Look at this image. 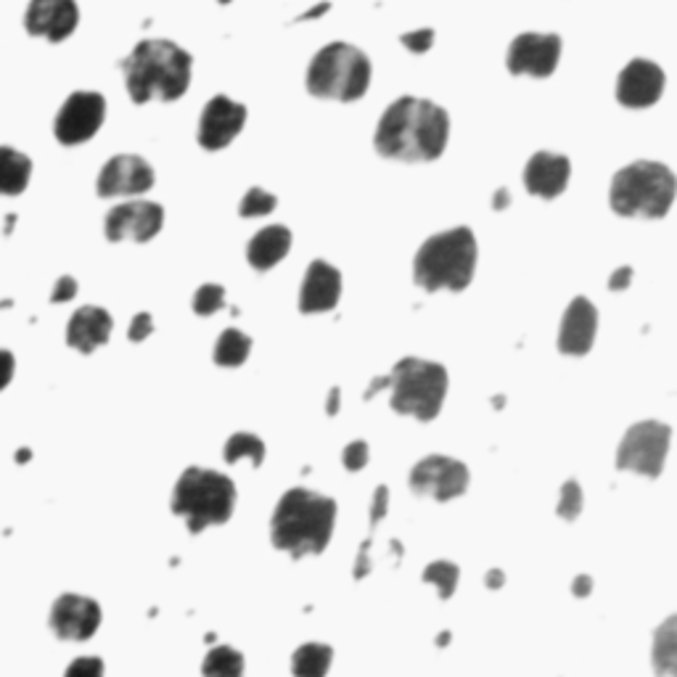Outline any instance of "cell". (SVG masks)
Returning a JSON list of instances; mask_svg holds the SVG:
<instances>
[{
  "label": "cell",
  "mask_w": 677,
  "mask_h": 677,
  "mask_svg": "<svg viewBox=\"0 0 677 677\" xmlns=\"http://www.w3.org/2000/svg\"><path fill=\"white\" fill-rule=\"evenodd\" d=\"M80 9L74 0H33L24 16L29 35L48 37L51 43L67 40L78 29Z\"/></svg>",
  "instance_id": "e0dca14e"
},
{
  "label": "cell",
  "mask_w": 677,
  "mask_h": 677,
  "mask_svg": "<svg viewBox=\"0 0 677 677\" xmlns=\"http://www.w3.org/2000/svg\"><path fill=\"white\" fill-rule=\"evenodd\" d=\"M651 664L660 677H677V614L656 627L651 645Z\"/></svg>",
  "instance_id": "d4e9b609"
},
{
  "label": "cell",
  "mask_w": 677,
  "mask_h": 677,
  "mask_svg": "<svg viewBox=\"0 0 677 677\" xmlns=\"http://www.w3.org/2000/svg\"><path fill=\"white\" fill-rule=\"evenodd\" d=\"M122 72L135 104L175 102L191 83V54L173 40H143L122 61Z\"/></svg>",
  "instance_id": "3957f363"
},
{
  "label": "cell",
  "mask_w": 677,
  "mask_h": 677,
  "mask_svg": "<svg viewBox=\"0 0 677 677\" xmlns=\"http://www.w3.org/2000/svg\"><path fill=\"white\" fill-rule=\"evenodd\" d=\"M561 59V37L559 35H537L524 33L508 48V72L530 74V78H550Z\"/></svg>",
  "instance_id": "7c38bea8"
},
{
  "label": "cell",
  "mask_w": 677,
  "mask_h": 677,
  "mask_svg": "<svg viewBox=\"0 0 677 677\" xmlns=\"http://www.w3.org/2000/svg\"><path fill=\"white\" fill-rule=\"evenodd\" d=\"M236 485L230 476L212 468L191 466L180 474L173 492V513L183 516L191 535H199L206 526L225 524L234 516Z\"/></svg>",
  "instance_id": "8992f818"
},
{
  "label": "cell",
  "mask_w": 677,
  "mask_h": 677,
  "mask_svg": "<svg viewBox=\"0 0 677 677\" xmlns=\"http://www.w3.org/2000/svg\"><path fill=\"white\" fill-rule=\"evenodd\" d=\"M368 444L363 442V440H355V442H349L347 448H344V453H342V461H344V468H347V472H360L363 466H366L368 463Z\"/></svg>",
  "instance_id": "836d02e7"
},
{
  "label": "cell",
  "mask_w": 677,
  "mask_h": 677,
  "mask_svg": "<svg viewBox=\"0 0 677 677\" xmlns=\"http://www.w3.org/2000/svg\"><path fill=\"white\" fill-rule=\"evenodd\" d=\"M503 580H506L503 572H498V569H495V572L487 574L485 582H487V587H500V585H503Z\"/></svg>",
  "instance_id": "bcb514c9"
},
{
  "label": "cell",
  "mask_w": 677,
  "mask_h": 677,
  "mask_svg": "<svg viewBox=\"0 0 677 677\" xmlns=\"http://www.w3.org/2000/svg\"><path fill=\"white\" fill-rule=\"evenodd\" d=\"M225 307V288L217 286V284H206L197 292V297H193V312L197 316H215L217 310H223Z\"/></svg>",
  "instance_id": "1f68e13d"
},
{
  "label": "cell",
  "mask_w": 677,
  "mask_h": 677,
  "mask_svg": "<svg viewBox=\"0 0 677 677\" xmlns=\"http://www.w3.org/2000/svg\"><path fill=\"white\" fill-rule=\"evenodd\" d=\"M325 11H331V3L329 0H325V3H321V5H316V9H310V11H305L302 16H297V22H312V19H318V16H323Z\"/></svg>",
  "instance_id": "7bdbcfd3"
},
{
  "label": "cell",
  "mask_w": 677,
  "mask_h": 677,
  "mask_svg": "<svg viewBox=\"0 0 677 677\" xmlns=\"http://www.w3.org/2000/svg\"><path fill=\"white\" fill-rule=\"evenodd\" d=\"M582 511V490L574 479H569L567 485L561 487V500H559V516L561 519H572L580 516Z\"/></svg>",
  "instance_id": "d6a6232c"
},
{
  "label": "cell",
  "mask_w": 677,
  "mask_h": 677,
  "mask_svg": "<svg viewBox=\"0 0 677 677\" xmlns=\"http://www.w3.org/2000/svg\"><path fill=\"white\" fill-rule=\"evenodd\" d=\"M154 186V169L146 159L135 154H122L106 162V167L98 175L96 191L98 197H141Z\"/></svg>",
  "instance_id": "5bb4252c"
},
{
  "label": "cell",
  "mask_w": 677,
  "mask_h": 677,
  "mask_svg": "<svg viewBox=\"0 0 677 677\" xmlns=\"http://www.w3.org/2000/svg\"><path fill=\"white\" fill-rule=\"evenodd\" d=\"M677 197L673 169L660 162H632L611 180V210L622 217H664Z\"/></svg>",
  "instance_id": "52a82bcc"
},
{
  "label": "cell",
  "mask_w": 677,
  "mask_h": 677,
  "mask_svg": "<svg viewBox=\"0 0 677 677\" xmlns=\"http://www.w3.org/2000/svg\"><path fill=\"white\" fill-rule=\"evenodd\" d=\"M288 249H292V230L284 228V225H271L249 241L247 260L254 271L265 273L284 260Z\"/></svg>",
  "instance_id": "603a6c76"
},
{
  "label": "cell",
  "mask_w": 677,
  "mask_h": 677,
  "mask_svg": "<svg viewBox=\"0 0 677 677\" xmlns=\"http://www.w3.org/2000/svg\"><path fill=\"white\" fill-rule=\"evenodd\" d=\"M244 122H247V106L230 102L228 96H215L204 106L199 119V143L206 152H221L234 143V138L244 130Z\"/></svg>",
  "instance_id": "2e32d148"
},
{
  "label": "cell",
  "mask_w": 677,
  "mask_h": 677,
  "mask_svg": "<svg viewBox=\"0 0 677 677\" xmlns=\"http://www.w3.org/2000/svg\"><path fill=\"white\" fill-rule=\"evenodd\" d=\"M29 458H33V450H19V453H16V461H19V463L29 461Z\"/></svg>",
  "instance_id": "7dc6e473"
},
{
  "label": "cell",
  "mask_w": 677,
  "mask_h": 677,
  "mask_svg": "<svg viewBox=\"0 0 677 677\" xmlns=\"http://www.w3.org/2000/svg\"><path fill=\"white\" fill-rule=\"evenodd\" d=\"M111 329H115V321H111V316L104 307L85 305L74 312L72 321L67 325V344L78 349V353L91 355L93 349L109 342Z\"/></svg>",
  "instance_id": "7402d4cb"
},
{
  "label": "cell",
  "mask_w": 677,
  "mask_h": 677,
  "mask_svg": "<svg viewBox=\"0 0 677 677\" xmlns=\"http://www.w3.org/2000/svg\"><path fill=\"white\" fill-rule=\"evenodd\" d=\"M387 508H390V490H387L384 485H379L371 498V530L387 516Z\"/></svg>",
  "instance_id": "74e56055"
},
{
  "label": "cell",
  "mask_w": 677,
  "mask_h": 677,
  "mask_svg": "<svg viewBox=\"0 0 677 677\" xmlns=\"http://www.w3.org/2000/svg\"><path fill=\"white\" fill-rule=\"evenodd\" d=\"M476 238L468 228H453L431 236L418 249L413 262V278L426 292H463L474 278Z\"/></svg>",
  "instance_id": "5b68a950"
},
{
  "label": "cell",
  "mask_w": 677,
  "mask_h": 677,
  "mask_svg": "<svg viewBox=\"0 0 677 677\" xmlns=\"http://www.w3.org/2000/svg\"><path fill=\"white\" fill-rule=\"evenodd\" d=\"M630 281H632V268H619V271L611 273L609 288L611 292H622V288L630 286Z\"/></svg>",
  "instance_id": "60d3db41"
},
{
  "label": "cell",
  "mask_w": 677,
  "mask_h": 677,
  "mask_svg": "<svg viewBox=\"0 0 677 677\" xmlns=\"http://www.w3.org/2000/svg\"><path fill=\"white\" fill-rule=\"evenodd\" d=\"M64 677H104V662L98 656H83L69 664Z\"/></svg>",
  "instance_id": "e575fe53"
},
{
  "label": "cell",
  "mask_w": 677,
  "mask_h": 677,
  "mask_svg": "<svg viewBox=\"0 0 677 677\" xmlns=\"http://www.w3.org/2000/svg\"><path fill=\"white\" fill-rule=\"evenodd\" d=\"M595 329H598V312L585 297H577L563 312L559 349L563 355H587L593 347Z\"/></svg>",
  "instance_id": "44dd1931"
},
{
  "label": "cell",
  "mask_w": 677,
  "mask_h": 677,
  "mask_svg": "<svg viewBox=\"0 0 677 677\" xmlns=\"http://www.w3.org/2000/svg\"><path fill=\"white\" fill-rule=\"evenodd\" d=\"M165 225V210L154 202H135L117 204L115 210L106 215V238L109 241H152Z\"/></svg>",
  "instance_id": "4fadbf2b"
},
{
  "label": "cell",
  "mask_w": 677,
  "mask_h": 677,
  "mask_svg": "<svg viewBox=\"0 0 677 677\" xmlns=\"http://www.w3.org/2000/svg\"><path fill=\"white\" fill-rule=\"evenodd\" d=\"M33 178V159L11 146H0V197H19Z\"/></svg>",
  "instance_id": "cb8c5ba5"
},
{
  "label": "cell",
  "mask_w": 677,
  "mask_h": 677,
  "mask_svg": "<svg viewBox=\"0 0 677 677\" xmlns=\"http://www.w3.org/2000/svg\"><path fill=\"white\" fill-rule=\"evenodd\" d=\"M334 522V500L305 487H294L278 500L271 522V541L292 559L318 556L329 548Z\"/></svg>",
  "instance_id": "7a4b0ae2"
},
{
  "label": "cell",
  "mask_w": 677,
  "mask_h": 677,
  "mask_svg": "<svg viewBox=\"0 0 677 677\" xmlns=\"http://www.w3.org/2000/svg\"><path fill=\"white\" fill-rule=\"evenodd\" d=\"M669 437H673V429L662 421L636 424L619 444L617 468L651 476V479L660 476L669 450Z\"/></svg>",
  "instance_id": "9c48e42d"
},
{
  "label": "cell",
  "mask_w": 677,
  "mask_h": 677,
  "mask_svg": "<svg viewBox=\"0 0 677 677\" xmlns=\"http://www.w3.org/2000/svg\"><path fill=\"white\" fill-rule=\"evenodd\" d=\"M74 294H78V281L69 278V275H61V278L56 281V286L51 292V302H69Z\"/></svg>",
  "instance_id": "f35d334b"
},
{
  "label": "cell",
  "mask_w": 677,
  "mask_h": 677,
  "mask_svg": "<svg viewBox=\"0 0 677 677\" xmlns=\"http://www.w3.org/2000/svg\"><path fill=\"white\" fill-rule=\"evenodd\" d=\"M468 468L466 463L455 461L448 455H426L418 461L411 472V490L416 495H429V498L453 500L458 495L468 490Z\"/></svg>",
  "instance_id": "30bf717a"
},
{
  "label": "cell",
  "mask_w": 677,
  "mask_h": 677,
  "mask_svg": "<svg viewBox=\"0 0 677 677\" xmlns=\"http://www.w3.org/2000/svg\"><path fill=\"white\" fill-rule=\"evenodd\" d=\"M249 353H252V339L244 334V331L228 329L223 331L215 344V363L225 368H236L241 366V363H247Z\"/></svg>",
  "instance_id": "4316f807"
},
{
  "label": "cell",
  "mask_w": 677,
  "mask_h": 677,
  "mask_svg": "<svg viewBox=\"0 0 677 677\" xmlns=\"http://www.w3.org/2000/svg\"><path fill=\"white\" fill-rule=\"evenodd\" d=\"M339 397H342V390L334 387V390L329 392V400H325V411H329V416H336L339 413Z\"/></svg>",
  "instance_id": "ee69618b"
},
{
  "label": "cell",
  "mask_w": 677,
  "mask_h": 677,
  "mask_svg": "<svg viewBox=\"0 0 677 677\" xmlns=\"http://www.w3.org/2000/svg\"><path fill=\"white\" fill-rule=\"evenodd\" d=\"M342 297V275L329 262L316 260L307 268L302 292H299V310L307 316L316 312H331Z\"/></svg>",
  "instance_id": "d6986e66"
},
{
  "label": "cell",
  "mask_w": 677,
  "mask_h": 677,
  "mask_svg": "<svg viewBox=\"0 0 677 677\" xmlns=\"http://www.w3.org/2000/svg\"><path fill=\"white\" fill-rule=\"evenodd\" d=\"M371 85V61L349 43H331L307 69V91L318 98L357 102Z\"/></svg>",
  "instance_id": "ba28073f"
},
{
  "label": "cell",
  "mask_w": 677,
  "mask_h": 677,
  "mask_svg": "<svg viewBox=\"0 0 677 677\" xmlns=\"http://www.w3.org/2000/svg\"><path fill=\"white\" fill-rule=\"evenodd\" d=\"M223 455L228 463H236V461H241V458H249L254 466H262V461H265V442H262L260 437L247 435V431H238V435H234L228 442H225Z\"/></svg>",
  "instance_id": "f1b7e54d"
},
{
  "label": "cell",
  "mask_w": 677,
  "mask_h": 677,
  "mask_svg": "<svg viewBox=\"0 0 677 677\" xmlns=\"http://www.w3.org/2000/svg\"><path fill=\"white\" fill-rule=\"evenodd\" d=\"M275 204H278V199H275L273 193L262 191V188H252V191L244 197L238 212H241V217H262V215H271V212L275 210Z\"/></svg>",
  "instance_id": "4dcf8cb0"
},
{
  "label": "cell",
  "mask_w": 677,
  "mask_h": 677,
  "mask_svg": "<svg viewBox=\"0 0 677 677\" xmlns=\"http://www.w3.org/2000/svg\"><path fill=\"white\" fill-rule=\"evenodd\" d=\"M400 43L413 54H424L429 51L431 43H435V29H418V33H407L400 37Z\"/></svg>",
  "instance_id": "d590c367"
},
{
  "label": "cell",
  "mask_w": 677,
  "mask_h": 677,
  "mask_svg": "<svg viewBox=\"0 0 677 677\" xmlns=\"http://www.w3.org/2000/svg\"><path fill=\"white\" fill-rule=\"evenodd\" d=\"M204 677H244V654L230 645H217L204 656Z\"/></svg>",
  "instance_id": "83f0119b"
},
{
  "label": "cell",
  "mask_w": 677,
  "mask_h": 677,
  "mask_svg": "<svg viewBox=\"0 0 677 677\" xmlns=\"http://www.w3.org/2000/svg\"><path fill=\"white\" fill-rule=\"evenodd\" d=\"M381 390H392V411L416 416L418 421H435L448 394V371L440 363L421 357H403L390 376H379L366 390V400Z\"/></svg>",
  "instance_id": "277c9868"
},
{
  "label": "cell",
  "mask_w": 677,
  "mask_h": 677,
  "mask_svg": "<svg viewBox=\"0 0 677 677\" xmlns=\"http://www.w3.org/2000/svg\"><path fill=\"white\" fill-rule=\"evenodd\" d=\"M51 627L61 641H87L102 627V606L87 595H59L51 609Z\"/></svg>",
  "instance_id": "9a60e30c"
},
{
  "label": "cell",
  "mask_w": 677,
  "mask_h": 677,
  "mask_svg": "<svg viewBox=\"0 0 677 677\" xmlns=\"http://www.w3.org/2000/svg\"><path fill=\"white\" fill-rule=\"evenodd\" d=\"M569 175H572V165L567 156L537 152L524 167V186L535 197L556 199L567 188Z\"/></svg>",
  "instance_id": "ffe728a7"
},
{
  "label": "cell",
  "mask_w": 677,
  "mask_h": 677,
  "mask_svg": "<svg viewBox=\"0 0 677 677\" xmlns=\"http://www.w3.org/2000/svg\"><path fill=\"white\" fill-rule=\"evenodd\" d=\"M154 334V321L149 312H138V316L133 318V323H130V342H143V339H149Z\"/></svg>",
  "instance_id": "8d00e7d4"
},
{
  "label": "cell",
  "mask_w": 677,
  "mask_h": 677,
  "mask_svg": "<svg viewBox=\"0 0 677 677\" xmlns=\"http://www.w3.org/2000/svg\"><path fill=\"white\" fill-rule=\"evenodd\" d=\"M458 577H461V572H458L455 563H450V561H435L424 569V582L437 585L440 598H450V595L455 593Z\"/></svg>",
  "instance_id": "f546056e"
},
{
  "label": "cell",
  "mask_w": 677,
  "mask_h": 677,
  "mask_svg": "<svg viewBox=\"0 0 677 677\" xmlns=\"http://www.w3.org/2000/svg\"><path fill=\"white\" fill-rule=\"evenodd\" d=\"M334 660V649L325 643H305L294 651L292 673L294 677H325Z\"/></svg>",
  "instance_id": "484cf974"
},
{
  "label": "cell",
  "mask_w": 677,
  "mask_h": 677,
  "mask_svg": "<svg viewBox=\"0 0 677 677\" xmlns=\"http://www.w3.org/2000/svg\"><path fill=\"white\" fill-rule=\"evenodd\" d=\"M664 91V72L660 64L645 59L630 61L617 80V98L622 106L630 109H645V106L656 104Z\"/></svg>",
  "instance_id": "ac0fdd59"
},
{
  "label": "cell",
  "mask_w": 677,
  "mask_h": 677,
  "mask_svg": "<svg viewBox=\"0 0 677 677\" xmlns=\"http://www.w3.org/2000/svg\"><path fill=\"white\" fill-rule=\"evenodd\" d=\"M591 591H593V577L580 574V577H577V580L572 582V593H577V595H587Z\"/></svg>",
  "instance_id": "b9f144b4"
},
{
  "label": "cell",
  "mask_w": 677,
  "mask_h": 677,
  "mask_svg": "<svg viewBox=\"0 0 677 677\" xmlns=\"http://www.w3.org/2000/svg\"><path fill=\"white\" fill-rule=\"evenodd\" d=\"M448 135L450 117L442 106L403 96L384 111L373 143L390 159L431 162L444 152Z\"/></svg>",
  "instance_id": "6da1fadb"
},
{
  "label": "cell",
  "mask_w": 677,
  "mask_h": 677,
  "mask_svg": "<svg viewBox=\"0 0 677 677\" xmlns=\"http://www.w3.org/2000/svg\"><path fill=\"white\" fill-rule=\"evenodd\" d=\"M221 3H230V0H221Z\"/></svg>",
  "instance_id": "681fc988"
},
{
  "label": "cell",
  "mask_w": 677,
  "mask_h": 677,
  "mask_svg": "<svg viewBox=\"0 0 677 677\" xmlns=\"http://www.w3.org/2000/svg\"><path fill=\"white\" fill-rule=\"evenodd\" d=\"M508 202H511V197H508V191H503V188H500V191L495 193L492 206H495V210H503V206H508Z\"/></svg>",
  "instance_id": "f6af8a7d"
},
{
  "label": "cell",
  "mask_w": 677,
  "mask_h": 677,
  "mask_svg": "<svg viewBox=\"0 0 677 677\" xmlns=\"http://www.w3.org/2000/svg\"><path fill=\"white\" fill-rule=\"evenodd\" d=\"M106 117V102L102 93L80 91L67 98L61 106L59 117L54 122V133L64 146H78V143L91 141L98 133Z\"/></svg>",
  "instance_id": "8fae6325"
},
{
  "label": "cell",
  "mask_w": 677,
  "mask_h": 677,
  "mask_svg": "<svg viewBox=\"0 0 677 677\" xmlns=\"http://www.w3.org/2000/svg\"><path fill=\"white\" fill-rule=\"evenodd\" d=\"M16 217H5V234H11V228H14Z\"/></svg>",
  "instance_id": "c3c4849f"
},
{
  "label": "cell",
  "mask_w": 677,
  "mask_h": 677,
  "mask_svg": "<svg viewBox=\"0 0 677 677\" xmlns=\"http://www.w3.org/2000/svg\"><path fill=\"white\" fill-rule=\"evenodd\" d=\"M14 355L0 349V390H5V387L11 384V379H14Z\"/></svg>",
  "instance_id": "ab89813d"
}]
</instances>
